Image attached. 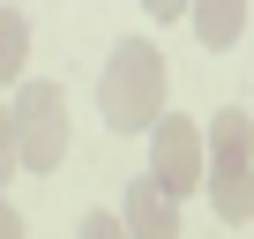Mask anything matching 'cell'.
I'll return each mask as SVG.
<instances>
[{
	"label": "cell",
	"mask_w": 254,
	"mask_h": 239,
	"mask_svg": "<svg viewBox=\"0 0 254 239\" xmlns=\"http://www.w3.org/2000/svg\"><path fill=\"white\" fill-rule=\"evenodd\" d=\"M75 239H127V224H120L112 209H90V217L75 224Z\"/></svg>",
	"instance_id": "cell-8"
},
{
	"label": "cell",
	"mask_w": 254,
	"mask_h": 239,
	"mask_svg": "<svg viewBox=\"0 0 254 239\" xmlns=\"http://www.w3.org/2000/svg\"><path fill=\"white\" fill-rule=\"evenodd\" d=\"M23 157H15V120L8 112H0V187H8V172H15Z\"/></svg>",
	"instance_id": "cell-9"
},
{
	"label": "cell",
	"mask_w": 254,
	"mask_h": 239,
	"mask_svg": "<svg viewBox=\"0 0 254 239\" xmlns=\"http://www.w3.org/2000/svg\"><path fill=\"white\" fill-rule=\"evenodd\" d=\"M23 60H30V23H23V8H0V82H15Z\"/></svg>",
	"instance_id": "cell-7"
},
{
	"label": "cell",
	"mask_w": 254,
	"mask_h": 239,
	"mask_svg": "<svg viewBox=\"0 0 254 239\" xmlns=\"http://www.w3.org/2000/svg\"><path fill=\"white\" fill-rule=\"evenodd\" d=\"M0 239H30V224H23V209H15V202H0Z\"/></svg>",
	"instance_id": "cell-10"
},
{
	"label": "cell",
	"mask_w": 254,
	"mask_h": 239,
	"mask_svg": "<svg viewBox=\"0 0 254 239\" xmlns=\"http://www.w3.org/2000/svg\"><path fill=\"white\" fill-rule=\"evenodd\" d=\"M127 239H180V202L142 172V179H127Z\"/></svg>",
	"instance_id": "cell-5"
},
{
	"label": "cell",
	"mask_w": 254,
	"mask_h": 239,
	"mask_svg": "<svg viewBox=\"0 0 254 239\" xmlns=\"http://www.w3.org/2000/svg\"><path fill=\"white\" fill-rule=\"evenodd\" d=\"M97 112L105 127L120 135H150L165 120V60L150 38H120L112 60H105V82H97Z\"/></svg>",
	"instance_id": "cell-1"
},
{
	"label": "cell",
	"mask_w": 254,
	"mask_h": 239,
	"mask_svg": "<svg viewBox=\"0 0 254 239\" xmlns=\"http://www.w3.org/2000/svg\"><path fill=\"white\" fill-rule=\"evenodd\" d=\"M247 30V8H239V0H202V8H194V38L202 45H232Z\"/></svg>",
	"instance_id": "cell-6"
},
{
	"label": "cell",
	"mask_w": 254,
	"mask_h": 239,
	"mask_svg": "<svg viewBox=\"0 0 254 239\" xmlns=\"http://www.w3.org/2000/svg\"><path fill=\"white\" fill-rule=\"evenodd\" d=\"M202 172H209V142H202V127L187 112H165L157 127H150V179L180 202L187 187H202Z\"/></svg>",
	"instance_id": "cell-4"
},
{
	"label": "cell",
	"mask_w": 254,
	"mask_h": 239,
	"mask_svg": "<svg viewBox=\"0 0 254 239\" xmlns=\"http://www.w3.org/2000/svg\"><path fill=\"white\" fill-rule=\"evenodd\" d=\"M15 157L30 165V172H60V157H67V90L60 82H23L15 90Z\"/></svg>",
	"instance_id": "cell-3"
},
{
	"label": "cell",
	"mask_w": 254,
	"mask_h": 239,
	"mask_svg": "<svg viewBox=\"0 0 254 239\" xmlns=\"http://www.w3.org/2000/svg\"><path fill=\"white\" fill-rule=\"evenodd\" d=\"M202 142H209V202H217V217L224 224H247L254 217V120L239 112V105H224L209 127H202Z\"/></svg>",
	"instance_id": "cell-2"
}]
</instances>
